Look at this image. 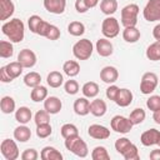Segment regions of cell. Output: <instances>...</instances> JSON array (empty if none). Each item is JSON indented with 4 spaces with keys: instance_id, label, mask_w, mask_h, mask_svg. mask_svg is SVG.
Segmentation results:
<instances>
[{
    "instance_id": "6da1fadb",
    "label": "cell",
    "mask_w": 160,
    "mask_h": 160,
    "mask_svg": "<svg viewBox=\"0 0 160 160\" xmlns=\"http://www.w3.org/2000/svg\"><path fill=\"white\" fill-rule=\"evenodd\" d=\"M2 34L11 41V42H21L25 36V25L24 22L18 19H10L9 21H5L1 26Z\"/></svg>"
},
{
    "instance_id": "7a4b0ae2",
    "label": "cell",
    "mask_w": 160,
    "mask_h": 160,
    "mask_svg": "<svg viewBox=\"0 0 160 160\" xmlns=\"http://www.w3.org/2000/svg\"><path fill=\"white\" fill-rule=\"evenodd\" d=\"M65 148L70 152H72L74 155H76L79 158H86L89 154V149H88L86 142L79 135L70 136V138L65 139Z\"/></svg>"
},
{
    "instance_id": "3957f363",
    "label": "cell",
    "mask_w": 160,
    "mask_h": 160,
    "mask_svg": "<svg viewBox=\"0 0 160 160\" xmlns=\"http://www.w3.org/2000/svg\"><path fill=\"white\" fill-rule=\"evenodd\" d=\"M139 6L136 4H128L121 9V24L124 28L136 26L138 24V15H139Z\"/></svg>"
},
{
    "instance_id": "277c9868",
    "label": "cell",
    "mask_w": 160,
    "mask_h": 160,
    "mask_svg": "<svg viewBox=\"0 0 160 160\" xmlns=\"http://www.w3.org/2000/svg\"><path fill=\"white\" fill-rule=\"evenodd\" d=\"M94 51V45L89 39H81L72 46V54L78 60H88Z\"/></svg>"
},
{
    "instance_id": "5b68a950",
    "label": "cell",
    "mask_w": 160,
    "mask_h": 160,
    "mask_svg": "<svg viewBox=\"0 0 160 160\" xmlns=\"http://www.w3.org/2000/svg\"><path fill=\"white\" fill-rule=\"evenodd\" d=\"M101 32L106 39L116 38L120 32V25H119L118 19H115L114 16L105 18L101 24Z\"/></svg>"
},
{
    "instance_id": "8992f818",
    "label": "cell",
    "mask_w": 160,
    "mask_h": 160,
    "mask_svg": "<svg viewBox=\"0 0 160 160\" xmlns=\"http://www.w3.org/2000/svg\"><path fill=\"white\" fill-rule=\"evenodd\" d=\"M142 15L149 22L160 21V0H149L142 10Z\"/></svg>"
},
{
    "instance_id": "52a82bcc",
    "label": "cell",
    "mask_w": 160,
    "mask_h": 160,
    "mask_svg": "<svg viewBox=\"0 0 160 160\" xmlns=\"http://www.w3.org/2000/svg\"><path fill=\"white\" fill-rule=\"evenodd\" d=\"M158 82H159V79L155 72H150V71L145 72L140 81V91L144 95H150L156 89Z\"/></svg>"
},
{
    "instance_id": "ba28073f",
    "label": "cell",
    "mask_w": 160,
    "mask_h": 160,
    "mask_svg": "<svg viewBox=\"0 0 160 160\" xmlns=\"http://www.w3.org/2000/svg\"><path fill=\"white\" fill-rule=\"evenodd\" d=\"M110 126H111V130H114L115 132L128 134L131 131L134 125L131 124L129 118H125L122 115H115L110 121Z\"/></svg>"
},
{
    "instance_id": "9c48e42d",
    "label": "cell",
    "mask_w": 160,
    "mask_h": 160,
    "mask_svg": "<svg viewBox=\"0 0 160 160\" xmlns=\"http://www.w3.org/2000/svg\"><path fill=\"white\" fill-rule=\"evenodd\" d=\"M0 151L6 160H16L20 155L16 142L11 139H5L0 144Z\"/></svg>"
},
{
    "instance_id": "30bf717a",
    "label": "cell",
    "mask_w": 160,
    "mask_h": 160,
    "mask_svg": "<svg viewBox=\"0 0 160 160\" xmlns=\"http://www.w3.org/2000/svg\"><path fill=\"white\" fill-rule=\"evenodd\" d=\"M18 61L24 68L30 69V68H34L36 64V55L30 49H22V50H20V52L18 55Z\"/></svg>"
},
{
    "instance_id": "8fae6325",
    "label": "cell",
    "mask_w": 160,
    "mask_h": 160,
    "mask_svg": "<svg viewBox=\"0 0 160 160\" xmlns=\"http://www.w3.org/2000/svg\"><path fill=\"white\" fill-rule=\"evenodd\" d=\"M88 134L90 138L96 139V140H105L110 136V130L104 126V125H99V124H92L88 128Z\"/></svg>"
},
{
    "instance_id": "7c38bea8",
    "label": "cell",
    "mask_w": 160,
    "mask_h": 160,
    "mask_svg": "<svg viewBox=\"0 0 160 160\" xmlns=\"http://www.w3.org/2000/svg\"><path fill=\"white\" fill-rule=\"evenodd\" d=\"M140 141L144 146H152V145H158L160 141V131L156 129H149L146 131H144L140 136Z\"/></svg>"
},
{
    "instance_id": "4fadbf2b",
    "label": "cell",
    "mask_w": 160,
    "mask_h": 160,
    "mask_svg": "<svg viewBox=\"0 0 160 160\" xmlns=\"http://www.w3.org/2000/svg\"><path fill=\"white\" fill-rule=\"evenodd\" d=\"M44 8L51 14L60 15L65 11L66 0H44Z\"/></svg>"
},
{
    "instance_id": "5bb4252c",
    "label": "cell",
    "mask_w": 160,
    "mask_h": 160,
    "mask_svg": "<svg viewBox=\"0 0 160 160\" xmlns=\"http://www.w3.org/2000/svg\"><path fill=\"white\" fill-rule=\"evenodd\" d=\"M95 49L98 51V54L102 58H108L112 54L114 51V46L111 44L110 40H108L106 38H102V39H99L95 44Z\"/></svg>"
},
{
    "instance_id": "9a60e30c",
    "label": "cell",
    "mask_w": 160,
    "mask_h": 160,
    "mask_svg": "<svg viewBox=\"0 0 160 160\" xmlns=\"http://www.w3.org/2000/svg\"><path fill=\"white\" fill-rule=\"evenodd\" d=\"M62 108V102L59 98L56 96H48L44 100V109L50 114V115H55L58 112H60Z\"/></svg>"
},
{
    "instance_id": "2e32d148",
    "label": "cell",
    "mask_w": 160,
    "mask_h": 160,
    "mask_svg": "<svg viewBox=\"0 0 160 160\" xmlns=\"http://www.w3.org/2000/svg\"><path fill=\"white\" fill-rule=\"evenodd\" d=\"M119 78V71L114 66H105L101 69L100 71V79L105 82V84H114Z\"/></svg>"
},
{
    "instance_id": "e0dca14e",
    "label": "cell",
    "mask_w": 160,
    "mask_h": 160,
    "mask_svg": "<svg viewBox=\"0 0 160 160\" xmlns=\"http://www.w3.org/2000/svg\"><path fill=\"white\" fill-rule=\"evenodd\" d=\"M74 111L76 115L79 116H85L90 112V101L88 100V98H79L74 101Z\"/></svg>"
},
{
    "instance_id": "ac0fdd59",
    "label": "cell",
    "mask_w": 160,
    "mask_h": 160,
    "mask_svg": "<svg viewBox=\"0 0 160 160\" xmlns=\"http://www.w3.org/2000/svg\"><path fill=\"white\" fill-rule=\"evenodd\" d=\"M132 98H134V95H132V92L129 90V89H120L119 90V92H118V96H116V99H115V102H116V105H119L120 108H126V106H129L131 102H132Z\"/></svg>"
},
{
    "instance_id": "d6986e66",
    "label": "cell",
    "mask_w": 160,
    "mask_h": 160,
    "mask_svg": "<svg viewBox=\"0 0 160 160\" xmlns=\"http://www.w3.org/2000/svg\"><path fill=\"white\" fill-rule=\"evenodd\" d=\"M15 5L11 0H0V20L5 21L12 16Z\"/></svg>"
},
{
    "instance_id": "ffe728a7",
    "label": "cell",
    "mask_w": 160,
    "mask_h": 160,
    "mask_svg": "<svg viewBox=\"0 0 160 160\" xmlns=\"http://www.w3.org/2000/svg\"><path fill=\"white\" fill-rule=\"evenodd\" d=\"M106 110H108V106H106V102L102 99H94L90 102V114H92L96 118L104 116Z\"/></svg>"
},
{
    "instance_id": "44dd1931",
    "label": "cell",
    "mask_w": 160,
    "mask_h": 160,
    "mask_svg": "<svg viewBox=\"0 0 160 160\" xmlns=\"http://www.w3.org/2000/svg\"><path fill=\"white\" fill-rule=\"evenodd\" d=\"M30 138H31V130L26 125L20 124V126L15 128V130H14V139L15 140H18L19 142H26L30 140Z\"/></svg>"
},
{
    "instance_id": "7402d4cb",
    "label": "cell",
    "mask_w": 160,
    "mask_h": 160,
    "mask_svg": "<svg viewBox=\"0 0 160 160\" xmlns=\"http://www.w3.org/2000/svg\"><path fill=\"white\" fill-rule=\"evenodd\" d=\"M32 118V112L28 106H20L16 111H15V120L19 124L26 125Z\"/></svg>"
},
{
    "instance_id": "603a6c76",
    "label": "cell",
    "mask_w": 160,
    "mask_h": 160,
    "mask_svg": "<svg viewBox=\"0 0 160 160\" xmlns=\"http://www.w3.org/2000/svg\"><path fill=\"white\" fill-rule=\"evenodd\" d=\"M40 158L42 160H62V154L54 146H45L40 152Z\"/></svg>"
},
{
    "instance_id": "cb8c5ba5",
    "label": "cell",
    "mask_w": 160,
    "mask_h": 160,
    "mask_svg": "<svg viewBox=\"0 0 160 160\" xmlns=\"http://www.w3.org/2000/svg\"><path fill=\"white\" fill-rule=\"evenodd\" d=\"M141 34L140 30L136 26H130V28H125L122 31V39L129 42V44H134L140 39Z\"/></svg>"
},
{
    "instance_id": "d4e9b609",
    "label": "cell",
    "mask_w": 160,
    "mask_h": 160,
    "mask_svg": "<svg viewBox=\"0 0 160 160\" xmlns=\"http://www.w3.org/2000/svg\"><path fill=\"white\" fill-rule=\"evenodd\" d=\"M46 82H48V85L50 88H54V89L60 88L62 85V82H64V76H62V74L60 71H56V70L50 71L48 74V76H46Z\"/></svg>"
},
{
    "instance_id": "484cf974",
    "label": "cell",
    "mask_w": 160,
    "mask_h": 160,
    "mask_svg": "<svg viewBox=\"0 0 160 160\" xmlns=\"http://www.w3.org/2000/svg\"><path fill=\"white\" fill-rule=\"evenodd\" d=\"M81 91H82V95L88 99H92V98H96L98 94H99V85L94 81H88L82 85L81 88Z\"/></svg>"
},
{
    "instance_id": "4316f807",
    "label": "cell",
    "mask_w": 160,
    "mask_h": 160,
    "mask_svg": "<svg viewBox=\"0 0 160 160\" xmlns=\"http://www.w3.org/2000/svg\"><path fill=\"white\" fill-rule=\"evenodd\" d=\"M30 98L32 101L35 102H40V101H44L46 98H48V89L45 86H42L41 84L32 88L31 92H30Z\"/></svg>"
},
{
    "instance_id": "83f0119b",
    "label": "cell",
    "mask_w": 160,
    "mask_h": 160,
    "mask_svg": "<svg viewBox=\"0 0 160 160\" xmlns=\"http://www.w3.org/2000/svg\"><path fill=\"white\" fill-rule=\"evenodd\" d=\"M62 70H64V72H65L69 78H74V76H76V75L80 72V65H79V62L75 61V60H68V61L64 62Z\"/></svg>"
},
{
    "instance_id": "f1b7e54d",
    "label": "cell",
    "mask_w": 160,
    "mask_h": 160,
    "mask_svg": "<svg viewBox=\"0 0 160 160\" xmlns=\"http://www.w3.org/2000/svg\"><path fill=\"white\" fill-rule=\"evenodd\" d=\"M145 55L150 61H159L160 60V41L156 40L155 42L150 44L146 49Z\"/></svg>"
},
{
    "instance_id": "f546056e",
    "label": "cell",
    "mask_w": 160,
    "mask_h": 160,
    "mask_svg": "<svg viewBox=\"0 0 160 160\" xmlns=\"http://www.w3.org/2000/svg\"><path fill=\"white\" fill-rule=\"evenodd\" d=\"M100 10L102 14L110 16L116 12L118 10V1L116 0H101L100 1Z\"/></svg>"
},
{
    "instance_id": "4dcf8cb0",
    "label": "cell",
    "mask_w": 160,
    "mask_h": 160,
    "mask_svg": "<svg viewBox=\"0 0 160 160\" xmlns=\"http://www.w3.org/2000/svg\"><path fill=\"white\" fill-rule=\"evenodd\" d=\"M40 82H41V76L36 71H30L24 76V84L31 89L40 85Z\"/></svg>"
},
{
    "instance_id": "1f68e13d",
    "label": "cell",
    "mask_w": 160,
    "mask_h": 160,
    "mask_svg": "<svg viewBox=\"0 0 160 160\" xmlns=\"http://www.w3.org/2000/svg\"><path fill=\"white\" fill-rule=\"evenodd\" d=\"M15 100L11 96H4L0 101V109L4 114H11L15 111Z\"/></svg>"
},
{
    "instance_id": "d6a6232c",
    "label": "cell",
    "mask_w": 160,
    "mask_h": 160,
    "mask_svg": "<svg viewBox=\"0 0 160 160\" xmlns=\"http://www.w3.org/2000/svg\"><path fill=\"white\" fill-rule=\"evenodd\" d=\"M68 32L72 36H81L85 32V25L81 21H71L68 25Z\"/></svg>"
},
{
    "instance_id": "836d02e7",
    "label": "cell",
    "mask_w": 160,
    "mask_h": 160,
    "mask_svg": "<svg viewBox=\"0 0 160 160\" xmlns=\"http://www.w3.org/2000/svg\"><path fill=\"white\" fill-rule=\"evenodd\" d=\"M145 118H146V112H145V110L141 109V108L134 109V110L130 112V116H129V119H130V121H131L132 125H139V124H141V122L145 120Z\"/></svg>"
},
{
    "instance_id": "e575fe53",
    "label": "cell",
    "mask_w": 160,
    "mask_h": 160,
    "mask_svg": "<svg viewBox=\"0 0 160 160\" xmlns=\"http://www.w3.org/2000/svg\"><path fill=\"white\" fill-rule=\"evenodd\" d=\"M5 68H6L8 72H9V75L12 78V80L16 79V78H19L21 75V72H22V69H24V66L19 61H11Z\"/></svg>"
},
{
    "instance_id": "d590c367",
    "label": "cell",
    "mask_w": 160,
    "mask_h": 160,
    "mask_svg": "<svg viewBox=\"0 0 160 160\" xmlns=\"http://www.w3.org/2000/svg\"><path fill=\"white\" fill-rule=\"evenodd\" d=\"M12 54H14L12 42L6 41V40H1L0 41V56L4 59H8V58H11Z\"/></svg>"
},
{
    "instance_id": "8d00e7d4",
    "label": "cell",
    "mask_w": 160,
    "mask_h": 160,
    "mask_svg": "<svg viewBox=\"0 0 160 160\" xmlns=\"http://www.w3.org/2000/svg\"><path fill=\"white\" fill-rule=\"evenodd\" d=\"M92 160H110V155L105 146H96L91 151Z\"/></svg>"
},
{
    "instance_id": "74e56055",
    "label": "cell",
    "mask_w": 160,
    "mask_h": 160,
    "mask_svg": "<svg viewBox=\"0 0 160 160\" xmlns=\"http://www.w3.org/2000/svg\"><path fill=\"white\" fill-rule=\"evenodd\" d=\"M60 134L64 139H68L70 136H75L79 135V130L74 124H64L60 129Z\"/></svg>"
},
{
    "instance_id": "f35d334b",
    "label": "cell",
    "mask_w": 160,
    "mask_h": 160,
    "mask_svg": "<svg viewBox=\"0 0 160 160\" xmlns=\"http://www.w3.org/2000/svg\"><path fill=\"white\" fill-rule=\"evenodd\" d=\"M51 132H52V128H51L50 122L36 125V135H38V138L46 139V138H49L51 135Z\"/></svg>"
},
{
    "instance_id": "ab89813d",
    "label": "cell",
    "mask_w": 160,
    "mask_h": 160,
    "mask_svg": "<svg viewBox=\"0 0 160 160\" xmlns=\"http://www.w3.org/2000/svg\"><path fill=\"white\" fill-rule=\"evenodd\" d=\"M122 156H124L125 160H139L140 159V155H139L138 146L131 142V145L122 152Z\"/></svg>"
},
{
    "instance_id": "60d3db41",
    "label": "cell",
    "mask_w": 160,
    "mask_h": 160,
    "mask_svg": "<svg viewBox=\"0 0 160 160\" xmlns=\"http://www.w3.org/2000/svg\"><path fill=\"white\" fill-rule=\"evenodd\" d=\"M42 21H44V20H42L39 15H31V16L28 19V25H29L30 31L34 32V34H38L39 28H40V25L42 24Z\"/></svg>"
},
{
    "instance_id": "b9f144b4",
    "label": "cell",
    "mask_w": 160,
    "mask_h": 160,
    "mask_svg": "<svg viewBox=\"0 0 160 160\" xmlns=\"http://www.w3.org/2000/svg\"><path fill=\"white\" fill-rule=\"evenodd\" d=\"M34 121H35V125L48 124V122H50V114L45 109L44 110H39L34 116Z\"/></svg>"
},
{
    "instance_id": "7bdbcfd3",
    "label": "cell",
    "mask_w": 160,
    "mask_h": 160,
    "mask_svg": "<svg viewBox=\"0 0 160 160\" xmlns=\"http://www.w3.org/2000/svg\"><path fill=\"white\" fill-rule=\"evenodd\" d=\"M64 90H65V92L68 95H75V94H78L79 92V84H78V81L76 80H72V79L68 80L64 84Z\"/></svg>"
},
{
    "instance_id": "ee69618b",
    "label": "cell",
    "mask_w": 160,
    "mask_h": 160,
    "mask_svg": "<svg viewBox=\"0 0 160 160\" xmlns=\"http://www.w3.org/2000/svg\"><path fill=\"white\" fill-rule=\"evenodd\" d=\"M131 145V141L128 139V138H120L115 141V150L122 155V152Z\"/></svg>"
},
{
    "instance_id": "f6af8a7d",
    "label": "cell",
    "mask_w": 160,
    "mask_h": 160,
    "mask_svg": "<svg viewBox=\"0 0 160 160\" xmlns=\"http://www.w3.org/2000/svg\"><path fill=\"white\" fill-rule=\"evenodd\" d=\"M146 106L152 112L160 109V95H150V98L146 100Z\"/></svg>"
},
{
    "instance_id": "bcb514c9",
    "label": "cell",
    "mask_w": 160,
    "mask_h": 160,
    "mask_svg": "<svg viewBox=\"0 0 160 160\" xmlns=\"http://www.w3.org/2000/svg\"><path fill=\"white\" fill-rule=\"evenodd\" d=\"M60 35H61V32H60L59 28L55 26V25H52V24H50V26H49V29H48V31L45 34V38L54 41V40H58L60 38Z\"/></svg>"
},
{
    "instance_id": "7dc6e473",
    "label": "cell",
    "mask_w": 160,
    "mask_h": 160,
    "mask_svg": "<svg viewBox=\"0 0 160 160\" xmlns=\"http://www.w3.org/2000/svg\"><path fill=\"white\" fill-rule=\"evenodd\" d=\"M20 158H21L22 160H36V159L39 158V154H38V151H36L35 149L29 148V149H26V150H24V151L21 152Z\"/></svg>"
},
{
    "instance_id": "c3c4849f",
    "label": "cell",
    "mask_w": 160,
    "mask_h": 160,
    "mask_svg": "<svg viewBox=\"0 0 160 160\" xmlns=\"http://www.w3.org/2000/svg\"><path fill=\"white\" fill-rule=\"evenodd\" d=\"M119 90H120V88H118L116 85H114V84H111L108 89H106V98L109 99V100H111V101H115V99H116V96H118V92H119Z\"/></svg>"
},
{
    "instance_id": "681fc988",
    "label": "cell",
    "mask_w": 160,
    "mask_h": 160,
    "mask_svg": "<svg viewBox=\"0 0 160 160\" xmlns=\"http://www.w3.org/2000/svg\"><path fill=\"white\" fill-rule=\"evenodd\" d=\"M75 10H76L78 12H80V14L86 12V11L89 10V8H88V5L85 4V0H76V1H75Z\"/></svg>"
},
{
    "instance_id": "f907efd6",
    "label": "cell",
    "mask_w": 160,
    "mask_h": 160,
    "mask_svg": "<svg viewBox=\"0 0 160 160\" xmlns=\"http://www.w3.org/2000/svg\"><path fill=\"white\" fill-rule=\"evenodd\" d=\"M0 81H2V82H11L12 81V78L9 75L5 66L0 68Z\"/></svg>"
},
{
    "instance_id": "816d5d0a",
    "label": "cell",
    "mask_w": 160,
    "mask_h": 160,
    "mask_svg": "<svg viewBox=\"0 0 160 160\" xmlns=\"http://www.w3.org/2000/svg\"><path fill=\"white\" fill-rule=\"evenodd\" d=\"M49 26H50V24L48 22V21H42V24L40 25V28H39V31H38V35H40V36H44L45 38V34H46V31H48V29H49Z\"/></svg>"
},
{
    "instance_id": "f5cc1de1",
    "label": "cell",
    "mask_w": 160,
    "mask_h": 160,
    "mask_svg": "<svg viewBox=\"0 0 160 160\" xmlns=\"http://www.w3.org/2000/svg\"><path fill=\"white\" fill-rule=\"evenodd\" d=\"M152 36L155 40L160 41V22L158 25H155V28L152 29Z\"/></svg>"
},
{
    "instance_id": "db71d44e",
    "label": "cell",
    "mask_w": 160,
    "mask_h": 160,
    "mask_svg": "<svg viewBox=\"0 0 160 160\" xmlns=\"http://www.w3.org/2000/svg\"><path fill=\"white\" fill-rule=\"evenodd\" d=\"M149 158H150L151 160H160V149H155V150H152V151L150 152Z\"/></svg>"
},
{
    "instance_id": "11a10c76",
    "label": "cell",
    "mask_w": 160,
    "mask_h": 160,
    "mask_svg": "<svg viewBox=\"0 0 160 160\" xmlns=\"http://www.w3.org/2000/svg\"><path fill=\"white\" fill-rule=\"evenodd\" d=\"M99 1L100 0H85V4L88 5L89 9H92V8H95L99 4Z\"/></svg>"
},
{
    "instance_id": "9f6ffc18",
    "label": "cell",
    "mask_w": 160,
    "mask_h": 160,
    "mask_svg": "<svg viewBox=\"0 0 160 160\" xmlns=\"http://www.w3.org/2000/svg\"><path fill=\"white\" fill-rule=\"evenodd\" d=\"M152 120H154L158 125H160V109L156 110V111H154V114H152Z\"/></svg>"
},
{
    "instance_id": "6f0895ef",
    "label": "cell",
    "mask_w": 160,
    "mask_h": 160,
    "mask_svg": "<svg viewBox=\"0 0 160 160\" xmlns=\"http://www.w3.org/2000/svg\"><path fill=\"white\" fill-rule=\"evenodd\" d=\"M158 145H159V146H160V141H159V144H158Z\"/></svg>"
}]
</instances>
